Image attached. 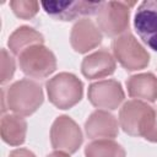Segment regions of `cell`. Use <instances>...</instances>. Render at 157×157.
<instances>
[{
  "mask_svg": "<svg viewBox=\"0 0 157 157\" xmlns=\"http://www.w3.org/2000/svg\"><path fill=\"white\" fill-rule=\"evenodd\" d=\"M2 98L6 101L10 110L21 117H28L42 105L44 96L39 83L23 78L16 81L7 88L6 97L2 92Z\"/></svg>",
  "mask_w": 157,
  "mask_h": 157,
  "instance_id": "obj_1",
  "label": "cell"
},
{
  "mask_svg": "<svg viewBox=\"0 0 157 157\" xmlns=\"http://www.w3.org/2000/svg\"><path fill=\"white\" fill-rule=\"evenodd\" d=\"M48 98L59 109H70L77 104L83 94V85L77 76L70 72H60L50 78L47 85Z\"/></svg>",
  "mask_w": 157,
  "mask_h": 157,
  "instance_id": "obj_2",
  "label": "cell"
},
{
  "mask_svg": "<svg viewBox=\"0 0 157 157\" xmlns=\"http://www.w3.org/2000/svg\"><path fill=\"white\" fill-rule=\"evenodd\" d=\"M135 2L102 1L97 12L98 27L109 37H119L129 28L130 7Z\"/></svg>",
  "mask_w": 157,
  "mask_h": 157,
  "instance_id": "obj_3",
  "label": "cell"
},
{
  "mask_svg": "<svg viewBox=\"0 0 157 157\" xmlns=\"http://www.w3.org/2000/svg\"><path fill=\"white\" fill-rule=\"evenodd\" d=\"M113 53L120 65L128 71L145 69L150 63V54L131 33L117 37L112 43Z\"/></svg>",
  "mask_w": 157,
  "mask_h": 157,
  "instance_id": "obj_4",
  "label": "cell"
},
{
  "mask_svg": "<svg viewBox=\"0 0 157 157\" xmlns=\"http://www.w3.org/2000/svg\"><path fill=\"white\" fill-rule=\"evenodd\" d=\"M22 72L33 78H45L56 69V59L52 50L43 44L29 47L18 55Z\"/></svg>",
  "mask_w": 157,
  "mask_h": 157,
  "instance_id": "obj_5",
  "label": "cell"
},
{
  "mask_svg": "<svg viewBox=\"0 0 157 157\" xmlns=\"http://www.w3.org/2000/svg\"><path fill=\"white\" fill-rule=\"evenodd\" d=\"M156 110L141 102V101H128L120 108L119 121L123 130L131 136H144L148 129Z\"/></svg>",
  "mask_w": 157,
  "mask_h": 157,
  "instance_id": "obj_6",
  "label": "cell"
},
{
  "mask_svg": "<svg viewBox=\"0 0 157 157\" xmlns=\"http://www.w3.org/2000/svg\"><path fill=\"white\" fill-rule=\"evenodd\" d=\"M82 132L78 125L67 115L58 117L50 129L53 148L66 153H75L82 144Z\"/></svg>",
  "mask_w": 157,
  "mask_h": 157,
  "instance_id": "obj_7",
  "label": "cell"
},
{
  "mask_svg": "<svg viewBox=\"0 0 157 157\" xmlns=\"http://www.w3.org/2000/svg\"><path fill=\"white\" fill-rule=\"evenodd\" d=\"M134 27L142 42L157 52V0L142 1L139 5Z\"/></svg>",
  "mask_w": 157,
  "mask_h": 157,
  "instance_id": "obj_8",
  "label": "cell"
},
{
  "mask_svg": "<svg viewBox=\"0 0 157 157\" xmlns=\"http://www.w3.org/2000/svg\"><path fill=\"white\" fill-rule=\"evenodd\" d=\"M102 1H43L44 11L53 18L72 21L80 16H90L98 12Z\"/></svg>",
  "mask_w": 157,
  "mask_h": 157,
  "instance_id": "obj_9",
  "label": "cell"
},
{
  "mask_svg": "<svg viewBox=\"0 0 157 157\" xmlns=\"http://www.w3.org/2000/svg\"><path fill=\"white\" fill-rule=\"evenodd\" d=\"M125 94L121 85L115 80L98 81L88 87V99L97 107L103 109H117L124 101Z\"/></svg>",
  "mask_w": 157,
  "mask_h": 157,
  "instance_id": "obj_10",
  "label": "cell"
},
{
  "mask_svg": "<svg viewBox=\"0 0 157 157\" xmlns=\"http://www.w3.org/2000/svg\"><path fill=\"white\" fill-rule=\"evenodd\" d=\"M101 42L102 33L91 20L83 18L74 25L70 34V43L75 52L81 54L87 53L98 47Z\"/></svg>",
  "mask_w": 157,
  "mask_h": 157,
  "instance_id": "obj_11",
  "label": "cell"
},
{
  "mask_svg": "<svg viewBox=\"0 0 157 157\" xmlns=\"http://www.w3.org/2000/svg\"><path fill=\"white\" fill-rule=\"evenodd\" d=\"M115 66L117 65L113 55L108 50L101 49L83 58L81 71L86 78L94 80L112 75L115 71Z\"/></svg>",
  "mask_w": 157,
  "mask_h": 157,
  "instance_id": "obj_12",
  "label": "cell"
},
{
  "mask_svg": "<svg viewBox=\"0 0 157 157\" xmlns=\"http://www.w3.org/2000/svg\"><path fill=\"white\" fill-rule=\"evenodd\" d=\"M85 130L90 139H114L118 132V120L105 110H96L85 123Z\"/></svg>",
  "mask_w": 157,
  "mask_h": 157,
  "instance_id": "obj_13",
  "label": "cell"
},
{
  "mask_svg": "<svg viewBox=\"0 0 157 157\" xmlns=\"http://www.w3.org/2000/svg\"><path fill=\"white\" fill-rule=\"evenodd\" d=\"M128 93L131 98L155 102L157 99V77L151 74H137L126 81Z\"/></svg>",
  "mask_w": 157,
  "mask_h": 157,
  "instance_id": "obj_14",
  "label": "cell"
},
{
  "mask_svg": "<svg viewBox=\"0 0 157 157\" xmlns=\"http://www.w3.org/2000/svg\"><path fill=\"white\" fill-rule=\"evenodd\" d=\"M0 131L2 140L11 146H20L26 140L27 123L21 115L6 114L1 118Z\"/></svg>",
  "mask_w": 157,
  "mask_h": 157,
  "instance_id": "obj_15",
  "label": "cell"
},
{
  "mask_svg": "<svg viewBox=\"0 0 157 157\" xmlns=\"http://www.w3.org/2000/svg\"><path fill=\"white\" fill-rule=\"evenodd\" d=\"M43 42L44 38L38 31L28 26H21L11 33L7 40V45L15 55H20L29 47L43 44Z\"/></svg>",
  "mask_w": 157,
  "mask_h": 157,
  "instance_id": "obj_16",
  "label": "cell"
},
{
  "mask_svg": "<svg viewBox=\"0 0 157 157\" xmlns=\"http://www.w3.org/2000/svg\"><path fill=\"white\" fill-rule=\"evenodd\" d=\"M85 155L86 157H125V150L113 140L102 139L88 144Z\"/></svg>",
  "mask_w": 157,
  "mask_h": 157,
  "instance_id": "obj_17",
  "label": "cell"
},
{
  "mask_svg": "<svg viewBox=\"0 0 157 157\" xmlns=\"http://www.w3.org/2000/svg\"><path fill=\"white\" fill-rule=\"evenodd\" d=\"M10 6L13 13L23 20H29L34 17L39 10V2L36 0H12Z\"/></svg>",
  "mask_w": 157,
  "mask_h": 157,
  "instance_id": "obj_18",
  "label": "cell"
},
{
  "mask_svg": "<svg viewBox=\"0 0 157 157\" xmlns=\"http://www.w3.org/2000/svg\"><path fill=\"white\" fill-rule=\"evenodd\" d=\"M15 60L13 58L6 52V49H1V78L0 82L2 85H5L6 82H9L13 74H15Z\"/></svg>",
  "mask_w": 157,
  "mask_h": 157,
  "instance_id": "obj_19",
  "label": "cell"
},
{
  "mask_svg": "<svg viewBox=\"0 0 157 157\" xmlns=\"http://www.w3.org/2000/svg\"><path fill=\"white\" fill-rule=\"evenodd\" d=\"M146 140L151 141V142H157V110L155 113V117L148 126V129L146 130V132L144 134V136Z\"/></svg>",
  "mask_w": 157,
  "mask_h": 157,
  "instance_id": "obj_20",
  "label": "cell"
},
{
  "mask_svg": "<svg viewBox=\"0 0 157 157\" xmlns=\"http://www.w3.org/2000/svg\"><path fill=\"white\" fill-rule=\"evenodd\" d=\"M9 157H36V155L27 148H17L11 151Z\"/></svg>",
  "mask_w": 157,
  "mask_h": 157,
  "instance_id": "obj_21",
  "label": "cell"
},
{
  "mask_svg": "<svg viewBox=\"0 0 157 157\" xmlns=\"http://www.w3.org/2000/svg\"><path fill=\"white\" fill-rule=\"evenodd\" d=\"M47 157H70L66 152H63V151H55V152H52L49 153Z\"/></svg>",
  "mask_w": 157,
  "mask_h": 157,
  "instance_id": "obj_22",
  "label": "cell"
}]
</instances>
